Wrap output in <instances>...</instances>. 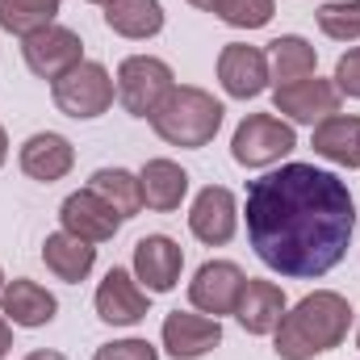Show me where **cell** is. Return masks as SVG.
<instances>
[{
	"label": "cell",
	"mask_w": 360,
	"mask_h": 360,
	"mask_svg": "<svg viewBox=\"0 0 360 360\" xmlns=\"http://www.w3.org/2000/svg\"><path fill=\"white\" fill-rule=\"evenodd\" d=\"M92 360H160V352L147 340H113V344L96 348Z\"/></svg>",
	"instance_id": "83f0119b"
},
{
	"label": "cell",
	"mask_w": 360,
	"mask_h": 360,
	"mask_svg": "<svg viewBox=\"0 0 360 360\" xmlns=\"http://www.w3.org/2000/svg\"><path fill=\"white\" fill-rule=\"evenodd\" d=\"M51 96H55V109L59 113H68V117H76V122H92V117H101L109 105H113V96H117V84H113V76L105 72V63H76L68 76H59L55 84H51Z\"/></svg>",
	"instance_id": "5b68a950"
},
{
	"label": "cell",
	"mask_w": 360,
	"mask_h": 360,
	"mask_svg": "<svg viewBox=\"0 0 360 360\" xmlns=\"http://www.w3.org/2000/svg\"><path fill=\"white\" fill-rule=\"evenodd\" d=\"M151 293L139 285V276L126 269H109L105 281L96 285V319L109 327H134L147 319Z\"/></svg>",
	"instance_id": "30bf717a"
},
{
	"label": "cell",
	"mask_w": 360,
	"mask_h": 360,
	"mask_svg": "<svg viewBox=\"0 0 360 360\" xmlns=\"http://www.w3.org/2000/svg\"><path fill=\"white\" fill-rule=\"evenodd\" d=\"M264 55H269V76L276 84L306 80V76H314V63H319L314 46H310L302 34H281V38H272Z\"/></svg>",
	"instance_id": "603a6c76"
},
{
	"label": "cell",
	"mask_w": 360,
	"mask_h": 360,
	"mask_svg": "<svg viewBox=\"0 0 360 360\" xmlns=\"http://www.w3.org/2000/svg\"><path fill=\"white\" fill-rule=\"evenodd\" d=\"M25 360H68L63 352H30Z\"/></svg>",
	"instance_id": "4dcf8cb0"
},
{
	"label": "cell",
	"mask_w": 360,
	"mask_h": 360,
	"mask_svg": "<svg viewBox=\"0 0 360 360\" xmlns=\"http://www.w3.org/2000/svg\"><path fill=\"white\" fill-rule=\"evenodd\" d=\"M59 4L63 0H0V30L17 34V38H30L46 25H55Z\"/></svg>",
	"instance_id": "d4e9b609"
},
{
	"label": "cell",
	"mask_w": 360,
	"mask_h": 360,
	"mask_svg": "<svg viewBox=\"0 0 360 360\" xmlns=\"http://www.w3.org/2000/svg\"><path fill=\"white\" fill-rule=\"evenodd\" d=\"M314 155L340 164V168H360V117L352 113H331L327 122L314 126V139H310Z\"/></svg>",
	"instance_id": "d6986e66"
},
{
	"label": "cell",
	"mask_w": 360,
	"mask_h": 360,
	"mask_svg": "<svg viewBox=\"0 0 360 360\" xmlns=\"http://www.w3.org/2000/svg\"><path fill=\"white\" fill-rule=\"evenodd\" d=\"M89 4H109V0H89Z\"/></svg>",
	"instance_id": "d6a6232c"
},
{
	"label": "cell",
	"mask_w": 360,
	"mask_h": 360,
	"mask_svg": "<svg viewBox=\"0 0 360 360\" xmlns=\"http://www.w3.org/2000/svg\"><path fill=\"white\" fill-rule=\"evenodd\" d=\"M348 327H352L348 297L331 293V289H314L281 314V323L272 331L276 335L272 352L281 360H314L331 348H340L348 340Z\"/></svg>",
	"instance_id": "7a4b0ae2"
},
{
	"label": "cell",
	"mask_w": 360,
	"mask_h": 360,
	"mask_svg": "<svg viewBox=\"0 0 360 360\" xmlns=\"http://www.w3.org/2000/svg\"><path fill=\"white\" fill-rule=\"evenodd\" d=\"M59 222H63L68 235H76V239H84V243H109V239L117 235V226H122L117 210H113L105 197H96L92 188L72 193V197L59 205Z\"/></svg>",
	"instance_id": "4fadbf2b"
},
{
	"label": "cell",
	"mask_w": 360,
	"mask_h": 360,
	"mask_svg": "<svg viewBox=\"0 0 360 360\" xmlns=\"http://www.w3.org/2000/svg\"><path fill=\"white\" fill-rule=\"evenodd\" d=\"M340 96L335 80H319V76H306V80H293V84H276L272 89V105L276 113H285L289 122H302V126H319L327 122L331 113H340Z\"/></svg>",
	"instance_id": "9c48e42d"
},
{
	"label": "cell",
	"mask_w": 360,
	"mask_h": 360,
	"mask_svg": "<svg viewBox=\"0 0 360 360\" xmlns=\"http://www.w3.org/2000/svg\"><path fill=\"white\" fill-rule=\"evenodd\" d=\"M8 348H13V323L0 314V360L8 356Z\"/></svg>",
	"instance_id": "f546056e"
},
{
	"label": "cell",
	"mask_w": 360,
	"mask_h": 360,
	"mask_svg": "<svg viewBox=\"0 0 360 360\" xmlns=\"http://www.w3.org/2000/svg\"><path fill=\"white\" fill-rule=\"evenodd\" d=\"M55 310H59L55 293L42 289L38 281L17 276V281H8L0 289V314L13 327H46V323H55Z\"/></svg>",
	"instance_id": "e0dca14e"
},
{
	"label": "cell",
	"mask_w": 360,
	"mask_h": 360,
	"mask_svg": "<svg viewBox=\"0 0 360 360\" xmlns=\"http://www.w3.org/2000/svg\"><path fill=\"white\" fill-rule=\"evenodd\" d=\"M139 184H143V205L147 210L172 214V210H180V201L188 193V172L172 160H147L143 172H139Z\"/></svg>",
	"instance_id": "ffe728a7"
},
{
	"label": "cell",
	"mask_w": 360,
	"mask_h": 360,
	"mask_svg": "<svg viewBox=\"0 0 360 360\" xmlns=\"http://www.w3.org/2000/svg\"><path fill=\"white\" fill-rule=\"evenodd\" d=\"M21 59H25V68H30L38 80H51V84H55V80L68 76L76 63H84V42H80V34L68 30V25H46V30L21 38Z\"/></svg>",
	"instance_id": "52a82bcc"
},
{
	"label": "cell",
	"mask_w": 360,
	"mask_h": 360,
	"mask_svg": "<svg viewBox=\"0 0 360 360\" xmlns=\"http://www.w3.org/2000/svg\"><path fill=\"white\" fill-rule=\"evenodd\" d=\"M42 260H46V269L55 272L59 281L80 285L92 272V264H96V243H84V239H76L68 231H55L42 243Z\"/></svg>",
	"instance_id": "44dd1931"
},
{
	"label": "cell",
	"mask_w": 360,
	"mask_h": 360,
	"mask_svg": "<svg viewBox=\"0 0 360 360\" xmlns=\"http://www.w3.org/2000/svg\"><path fill=\"white\" fill-rule=\"evenodd\" d=\"M319 30L335 42L360 38V0H327L319 8Z\"/></svg>",
	"instance_id": "484cf974"
},
{
	"label": "cell",
	"mask_w": 360,
	"mask_h": 360,
	"mask_svg": "<svg viewBox=\"0 0 360 360\" xmlns=\"http://www.w3.org/2000/svg\"><path fill=\"white\" fill-rule=\"evenodd\" d=\"M113 84H117V101H122V109L130 117H147L151 122V113L164 105V96L176 89V76L155 55H130V59H122Z\"/></svg>",
	"instance_id": "277c9868"
},
{
	"label": "cell",
	"mask_w": 360,
	"mask_h": 360,
	"mask_svg": "<svg viewBox=\"0 0 360 360\" xmlns=\"http://www.w3.org/2000/svg\"><path fill=\"white\" fill-rule=\"evenodd\" d=\"M243 285H248V276H243L239 264H231V260H205L197 269V276L188 281V302H193V310H201L210 319H222V314H235Z\"/></svg>",
	"instance_id": "ba28073f"
},
{
	"label": "cell",
	"mask_w": 360,
	"mask_h": 360,
	"mask_svg": "<svg viewBox=\"0 0 360 360\" xmlns=\"http://www.w3.org/2000/svg\"><path fill=\"white\" fill-rule=\"evenodd\" d=\"M235 226H239V201L231 188L222 184H205L197 197H193V210H188V231L205 243V248H222L235 239Z\"/></svg>",
	"instance_id": "8fae6325"
},
{
	"label": "cell",
	"mask_w": 360,
	"mask_h": 360,
	"mask_svg": "<svg viewBox=\"0 0 360 360\" xmlns=\"http://www.w3.org/2000/svg\"><path fill=\"white\" fill-rule=\"evenodd\" d=\"M272 13H276L272 0H218L214 4V17H222L235 30H260L272 21Z\"/></svg>",
	"instance_id": "4316f807"
},
{
	"label": "cell",
	"mask_w": 360,
	"mask_h": 360,
	"mask_svg": "<svg viewBox=\"0 0 360 360\" xmlns=\"http://www.w3.org/2000/svg\"><path fill=\"white\" fill-rule=\"evenodd\" d=\"M285 310H289V302H285L281 285H272V281H252V276H248V285H243V293H239V306H235V319H239V327H243L248 335H272Z\"/></svg>",
	"instance_id": "ac0fdd59"
},
{
	"label": "cell",
	"mask_w": 360,
	"mask_h": 360,
	"mask_svg": "<svg viewBox=\"0 0 360 360\" xmlns=\"http://www.w3.org/2000/svg\"><path fill=\"white\" fill-rule=\"evenodd\" d=\"M8 160V134H4V126H0V164Z\"/></svg>",
	"instance_id": "1f68e13d"
},
{
	"label": "cell",
	"mask_w": 360,
	"mask_h": 360,
	"mask_svg": "<svg viewBox=\"0 0 360 360\" xmlns=\"http://www.w3.org/2000/svg\"><path fill=\"white\" fill-rule=\"evenodd\" d=\"M293 147H297L293 126L272 117V113H248L235 126V139H231V155L243 168H269L281 155H289Z\"/></svg>",
	"instance_id": "8992f818"
},
{
	"label": "cell",
	"mask_w": 360,
	"mask_h": 360,
	"mask_svg": "<svg viewBox=\"0 0 360 360\" xmlns=\"http://www.w3.org/2000/svg\"><path fill=\"white\" fill-rule=\"evenodd\" d=\"M164 352L176 360H201L222 344V327L210 314H188V310H172L164 319Z\"/></svg>",
	"instance_id": "5bb4252c"
},
{
	"label": "cell",
	"mask_w": 360,
	"mask_h": 360,
	"mask_svg": "<svg viewBox=\"0 0 360 360\" xmlns=\"http://www.w3.org/2000/svg\"><path fill=\"white\" fill-rule=\"evenodd\" d=\"M180 269H184V252L176 239L168 235H147L134 243V276L143 281L147 293H168L176 289Z\"/></svg>",
	"instance_id": "9a60e30c"
},
{
	"label": "cell",
	"mask_w": 360,
	"mask_h": 360,
	"mask_svg": "<svg viewBox=\"0 0 360 360\" xmlns=\"http://www.w3.org/2000/svg\"><path fill=\"white\" fill-rule=\"evenodd\" d=\"M335 89L344 96H356L360 101V46H352L348 55H340L335 63Z\"/></svg>",
	"instance_id": "f1b7e54d"
},
{
	"label": "cell",
	"mask_w": 360,
	"mask_h": 360,
	"mask_svg": "<svg viewBox=\"0 0 360 360\" xmlns=\"http://www.w3.org/2000/svg\"><path fill=\"white\" fill-rule=\"evenodd\" d=\"M356 344H360V331H356Z\"/></svg>",
	"instance_id": "e575fe53"
},
{
	"label": "cell",
	"mask_w": 360,
	"mask_h": 360,
	"mask_svg": "<svg viewBox=\"0 0 360 360\" xmlns=\"http://www.w3.org/2000/svg\"><path fill=\"white\" fill-rule=\"evenodd\" d=\"M89 188L117 210L122 222L134 218V214L143 210V184H139L134 172H126V168H96V172L89 176Z\"/></svg>",
	"instance_id": "cb8c5ba5"
},
{
	"label": "cell",
	"mask_w": 360,
	"mask_h": 360,
	"mask_svg": "<svg viewBox=\"0 0 360 360\" xmlns=\"http://www.w3.org/2000/svg\"><path fill=\"white\" fill-rule=\"evenodd\" d=\"M356 231L348 184L314 164H285L248 184V239L272 272L289 281L327 276Z\"/></svg>",
	"instance_id": "6da1fadb"
},
{
	"label": "cell",
	"mask_w": 360,
	"mask_h": 360,
	"mask_svg": "<svg viewBox=\"0 0 360 360\" xmlns=\"http://www.w3.org/2000/svg\"><path fill=\"white\" fill-rule=\"evenodd\" d=\"M21 172L30 180H42V184H55V180H63L72 172V164H76V147L63 139V134H55V130H38V134H30L25 143H21Z\"/></svg>",
	"instance_id": "2e32d148"
},
{
	"label": "cell",
	"mask_w": 360,
	"mask_h": 360,
	"mask_svg": "<svg viewBox=\"0 0 360 360\" xmlns=\"http://www.w3.org/2000/svg\"><path fill=\"white\" fill-rule=\"evenodd\" d=\"M0 289H4V272H0Z\"/></svg>",
	"instance_id": "836d02e7"
},
{
	"label": "cell",
	"mask_w": 360,
	"mask_h": 360,
	"mask_svg": "<svg viewBox=\"0 0 360 360\" xmlns=\"http://www.w3.org/2000/svg\"><path fill=\"white\" fill-rule=\"evenodd\" d=\"M218 80L226 96H239V101H252L269 89V55L260 46H248V42H226L222 55H218Z\"/></svg>",
	"instance_id": "7c38bea8"
},
{
	"label": "cell",
	"mask_w": 360,
	"mask_h": 360,
	"mask_svg": "<svg viewBox=\"0 0 360 360\" xmlns=\"http://www.w3.org/2000/svg\"><path fill=\"white\" fill-rule=\"evenodd\" d=\"M222 113L226 109H222V101H214V92L197 89V84H176L164 96V105L151 113V126L168 147L197 151V147L214 143V134L222 126Z\"/></svg>",
	"instance_id": "3957f363"
},
{
	"label": "cell",
	"mask_w": 360,
	"mask_h": 360,
	"mask_svg": "<svg viewBox=\"0 0 360 360\" xmlns=\"http://www.w3.org/2000/svg\"><path fill=\"white\" fill-rule=\"evenodd\" d=\"M105 25L122 38H155L164 30V8L160 0H109L105 4Z\"/></svg>",
	"instance_id": "7402d4cb"
}]
</instances>
